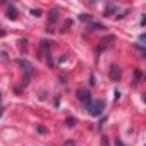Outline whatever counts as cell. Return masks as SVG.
<instances>
[{"label":"cell","instance_id":"obj_1","mask_svg":"<svg viewBox=\"0 0 146 146\" xmlns=\"http://www.w3.org/2000/svg\"><path fill=\"white\" fill-rule=\"evenodd\" d=\"M86 108H88V113H90L91 117H98V115H102V112L105 110V102H102V100H91V102L86 105Z\"/></svg>","mask_w":146,"mask_h":146},{"label":"cell","instance_id":"obj_2","mask_svg":"<svg viewBox=\"0 0 146 146\" xmlns=\"http://www.w3.org/2000/svg\"><path fill=\"white\" fill-rule=\"evenodd\" d=\"M108 76H110V79H112V81L119 83V81H120V78H122V72H120V67L113 64V65L110 67V70H108Z\"/></svg>","mask_w":146,"mask_h":146},{"label":"cell","instance_id":"obj_3","mask_svg":"<svg viewBox=\"0 0 146 146\" xmlns=\"http://www.w3.org/2000/svg\"><path fill=\"white\" fill-rule=\"evenodd\" d=\"M76 96H78L79 102H83V103H86V105L91 102V93H90L88 90H78V91H76Z\"/></svg>","mask_w":146,"mask_h":146},{"label":"cell","instance_id":"obj_4","mask_svg":"<svg viewBox=\"0 0 146 146\" xmlns=\"http://www.w3.org/2000/svg\"><path fill=\"white\" fill-rule=\"evenodd\" d=\"M117 11H119V9H117L115 5H107V7H105V16H112V14L117 12Z\"/></svg>","mask_w":146,"mask_h":146},{"label":"cell","instance_id":"obj_5","mask_svg":"<svg viewBox=\"0 0 146 146\" xmlns=\"http://www.w3.org/2000/svg\"><path fill=\"white\" fill-rule=\"evenodd\" d=\"M7 17H11V19H16L17 16H16V11H14V7H11L9 11H7Z\"/></svg>","mask_w":146,"mask_h":146},{"label":"cell","instance_id":"obj_6","mask_svg":"<svg viewBox=\"0 0 146 146\" xmlns=\"http://www.w3.org/2000/svg\"><path fill=\"white\" fill-rule=\"evenodd\" d=\"M65 122H67V127H72V125L76 124V120H74V119H67Z\"/></svg>","mask_w":146,"mask_h":146},{"label":"cell","instance_id":"obj_7","mask_svg":"<svg viewBox=\"0 0 146 146\" xmlns=\"http://www.w3.org/2000/svg\"><path fill=\"white\" fill-rule=\"evenodd\" d=\"M31 14H33V16H36V17H40V16H41V11H38V9H36V11H31Z\"/></svg>","mask_w":146,"mask_h":146},{"label":"cell","instance_id":"obj_8","mask_svg":"<svg viewBox=\"0 0 146 146\" xmlns=\"http://www.w3.org/2000/svg\"><path fill=\"white\" fill-rule=\"evenodd\" d=\"M0 117H2V95H0Z\"/></svg>","mask_w":146,"mask_h":146}]
</instances>
